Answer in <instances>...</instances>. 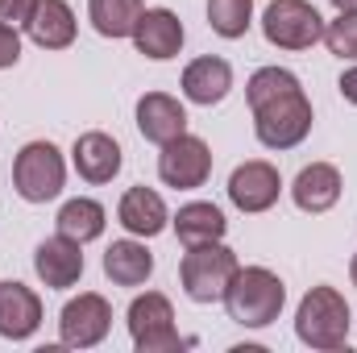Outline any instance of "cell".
Wrapping results in <instances>:
<instances>
[{"mask_svg":"<svg viewBox=\"0 0 357 353\" xmlns=\"http://www.w3.org/2000/svg\"><path fill=\"white\" fill-rule=\"evenodd\" d=\"M29 38L42 50H67L75 42V13L67 0H38L33 21H29Z\"/></svg>","mask_w":357,"mask_h":353,"instance_id":"obj_19","label":"cell"},{"mask_svg":"<svg viewBox=\"0 0 357 353\" xmlns=\"http://www.w3.org/2000/svg\"><path fill=\"white\" fill-rule=\"evenodd\" d=\"M337 88H341V96H345L349 104H357V67H349V71L341 75V84H337Z\"/></svg>","mask_w":357,"mask_h":353,"instance_id":"obj_28","label":"cell"},{"mask_svg":"<svg viewBox=\"0 0 357 353\" xmlns=\"http://www.w3.org/2000/svg\"><path fill=\"white\" fill-rule=\"evenodd\" d=\"M229 88H233V67L216 54H204V59L187 63V71H183V96L199 108L220 104L229 96Z\"/></svg>","mask_w":357,"mask_h":353,"instance_id":"obj_17","label":"cell"},{"mask_svg":"<svg viewBox=\"0 0 357 353\" xmlns=\"http://www.w3.org/2000/svg\"><path fill=\"white\" fill-rule=\"evenodd\" d=\"M129 337L142 353H171L187 345L175 329V308L162 291H146L129 303Z\"/></svg>","mask_w":357,"mask_h":353,"instance_id":"obj_7","label":"cell"},{"mask_svg":"<svg viewBox=\"0 0 357 353\" xmlns=\"http://www.w3.org/2000/svg\"><path fill=\"white\" fill-rule=\"evenodd\" d=\"M291 200H295L299 212H312V216L328 212V208L341 200V171H337L333 163H312V167H303V171L295 175V183H291Z\"/></svg>","mask_w":357,"mask_h":353,"instance_id":"obj_16","label":"cell"},{"mask_svg":"<svg viewBox=\"0 0 357 353\" xmlns=\"http://www.w3.org/2000/svg\"><path fill=\"white\" fill-rule=\"evenodd\" d=\"M142 0H88V17L100 38H133V25L142 17Z\"/></svg>","mask_w":357,"mask_h":353,"instance_id":"obj_23","label":"cell"},{"mask_svg":"<svg viewBox=\"0 0 357 353\" xmlns=\"http://www.w3.org/2000/svg\"><path fill=\"white\" fill-rule=\"evenodd\" d=\"M33 270H38V278L46 287L67 291V287H75L84 278V246L63 237V233H54V237H46L33 250Z\"/></svg>","mask_w":357,"mask_h":353,"instance_id":"obj_11","label":"cell"},{"mask_svg":"<svg viewBox=\"0 0 357 353\" xmlns=\"http://www.w3.org/2000/svg\"><path fill=\"white\" fill-rule=\"evenodd\" d=\"M38 324H42V299L17 278L0 283V337L29 341L38 333Z\"/></svg>","mask_w":357,"mask_h":353,"instance_id":"obj_13","label":"cell"},{"mask_svg":"<svg viewBox=\"0 0 357 353\" xmlns=\"http://www.w3.org/2000/svg\"><path fill=\"white\" fill-rule=\"evenodd\" d=\"M278 195H282V179L278 171L262 163V158H254V163H241L233 179H229V200H233V208H241V212H266L278 204Z\"/></svg>","mask_w":357,"mask_h":353,"instance_id":"obj_10","label":"cell"},{"mask_svg":"<svg viewBox=\"0 0 357 353\" xmlns=\"http://www.w3.org/2000/svg\"><path fill=\"white\" fill-rule=\"evenodd\" d=\"M262 33L278 50H312L324 38V17L307 0H270L262 17Z\"/></svg>","mask_w":357,"mask_h":353,"instance_id":"obj_6","label":"cell"},{"mask_svg":"<svg viewBox=\"0 0 357 353\" xmlns=\"http://www.w3.org/2000/svg\"><path fill=\"white\" fill-rule=\"evenodd\" d=\"M245 100L254 112V133L266 150H295L312 133V100L287 67H262L250 75Z\"/></svg>","mask_w":357,"mask_h":353,"instance_id":"obj_1","label":"cell"},{"mask_svg":"<svg viewBox=\"0 0 357 353\" xmlns=\"http://www.w3.org/2000/svg\"><path fill=\"white\" fill-rule=\"evenodd\" d=\"M225 229H229L225 212H220L216 204H204V200L183 204V208H178V216H175V233H178V241H183V250L204 246V241H220V237H225Z\"/></svg>","mask_w":357,"mask_h":353,"instance_id":"obj_21","label":"cell"},{"mask_svg":"<svg viewBox=\"0 0 357 353\" xmlns=\"http://www.w3.org/2000/svg\"><path fill=\"white\" fill-rule=\"evenodd\" d=\"M212 175V150L204 137H191V133H178L175 142L162 146L158 154V179L167 187H178V191H195L204 187Z\"/></svg>","mask_w":357,"mask_h":353,"instance_id":"obj_9","label":"cell"},{"mask_svg":"<svg viewBox=\"0 0 357 353\" xmlns=\"http://www.w3.org/2000/svg\"><path fill=\"white\" fill-rule=\"evenodd\" d=\"M133 46H137V54H146L154 63L175 59L183 50V21L171 8H142V17L133 25Z\"/></svg>","mask_w":357,"mask_h":353,"instance_id":"obj_12","label":"cell"},{"mask_svg":"<svg viewBox=\"0 0 357 353\" xmlns=\"http://www.w3.org/2000/svg\"><path fill=\"white\" fill-rule=\"evenodd\" d=\"M137 129H142L146 142L167 146V142H175L178 133H187V108L178 104L175 96H167V91H146L137 100Z\"/></svg>","mask_w":357,"mask_h":353,"instance_id":"obj_14","label":"cell"},{"mask_svg":"<svg viewBox=\"0 0 357 353\" xmlns=\"http://www.w3.org/2000/svg\"><path fill=\"white\" fill-rule=\"evenodd\" d=\"M324 46H328L337 59H354L357 63V8L354 13H341L337 21L324 25Z\"/></svg>","mask_w":357,"mask_h":353,"instance_id":"obj_25","label":"cell"},{"mask_svg":"<svg viewBox=\"0 0 357 353\" xmlns=\"http://www.w3.org/2000/svg\"><path fill=\"white\" fill-rule=\"evenodd\" d=\"M108 329H112V308H108V299L96 295V291H84V295L67 299L63 312H59V337H63V345H71V350H91V345H100V341L108 337Z\"/></svg>","mask_w":357,"mask_h":353,"instance_id":"obj_8","label":"cell"},{"mask_svg":"<svg viewBox=\"0 0 357 353\" xmlns=\"http://www.w3.org/2000/svg\"><path fill=\"white\" fill-rule=\"evenodd\" d=\"M116 220L133 233V237H158L167 229V204L154 187H129L116 204Z\"/></svg>","mask_w":357,"mask_h":353,"instance_id":"obj_18","label":"cell"},{"mask_svg":"<svg viewBox=\"0 0 357 353\" xmlns=\"http://www.w3.org/2000/svg\"><path fill=\"white\" fill-rule=\"evenodd\" d=\"M104 274H108L116 287H142V283H150V274H154V254H150L142 241H133V237L112 241L108 254H104Z\"/></svg>","mask_w":357,"mask_h":353,"instance_id":"obj_20","label":"cell"},{"mask_svg":"<svg viewBox=\"0 0 357 353\" xmlns=\"http://www.w3.org/2000/svg\"><path fill=\"white\" fill-rule=\"evenodd\" d=\"M33 8H38V0H0V21L13 29H29Z\"/></svg>","mask_w":357,"mask_h":353,"instance_id":"obj_26","label":"cell"},{"mask_svg":"<svg viewBox=\"0 0 357 353\" xmlns=\"http://www.w3.org/2000/svg\"><path fill=\"white\" fill-rule=\"evenodd\" d=\"M17 59H21V33L0 21V71L17 67Z\"/></svg>","mask_w":357,"mask_h":353,"instance_id":"obj_27","label":"cell"},{"mask_svg":"<svg viewBox=\"0 0 357 353\" xmlns=\"http://www.w3.org/2000/svg\"><path fill=\"white\" fill-rule=\"evenodd\" d=\"M349 278H354V287H357V254H354V262H349Z\"/></svg>","mask_w":357,"mask_h":353,"instance_id":"obj_30","label":"cell"},{"mask_svg":"<svg viewBox=\"0 0 357 353\" xmlns=\"http://www.w3.org/2000/svg\"><path fill=\"white\" fill-rule=\"evenodd\" d=\"M71 163H75L79 179H88V183H96V187H100V183H112V179L121 175V146H116V137L91 129V133H84V137H75Z\"/></svg>","mask_w":357,"mask_h":353,"instance_id":"obj_15","label":"cell"},{"mask_svg":"<svg viewBox=\"0 0 357 353\" xmlns=\"http://www.w3.org/2000/svg\"><path fill=\"white\" fill-rule=\"evenodd\" d=\"M54 225H59V233H63V237H71V241L88 246V241H96V237L104 233V225H108V212H104V204H100V200L75 195V200H67V204L59 208Z\"/></svg>","mask_w":357,"mask_h":353,"instance_id":"obj_22","label":"cell"},{"mask_svg":"<svg viewBox=\"0 0 357 353\" xmlns=\"http://www.w3.org/2000/svg\"><path fill=\"white\" fill-rule=\"evenodd\" d=\"M295 337L307 350H341L349 341V303L337 287H312L295 312Z\"/></svg>","mask_w":357,"mask_h":353,"instance_id":"obj_3","label":"cell"},{"mask_svg":"<svg viewBox=\"0 0 357 353\" xmlns=\"http://www.w3.org/2000/svg\"><path fill=\"white\" fill-rule=\"evenodd\" d=\"M282 303H287V287L266 266H237V274H233V283L225 291L229 320H237L241 329H266V324H274Z\"/></svg>","mask_w":357,"mask_h":353,"instance_id":"obj_2","label":"cell"},{"mask_svg":"<svg viewBox=\"0 0 357 353\" xmlns=\"http://www.w3.org/2000/svg\"><path fill=\"white\" fill-rule=\"evenodd\" d=\"M67 183V163L54 142H29L13 158V187L25 204H46L63 191Z\"/></svg>","mask_w":357,"mask_h":353,"instance_id":"obj_5","label":"cell"},{"mask_svg":"<svg viewBox=\"0 0 357 353\" xmlns=\"http://www.w3.org/2000/svg\"><path fill=\"white\" fill-rule=\"evenodd\" d=\"M250 21H254V0H208V25H212V33L237 42V38H245Z\"/></svg>","mask_w":357,"mask_h":353,"instance_id":"obj_24","label":"cell"},{"mask_svg":"<svg viewBox=\"0 0 357 353\" xmlns=\"http://www.w3.org/2000/svg\"><path fill=\"white\" fill-rule=\"evenodd\" d=\"M237 254L220 241H204V246H191L178 262V278H183V291L187 299L195 303H216L225 299L233 274H237Z\"/></svg>","mask_w":357,"mask_h":353,"instance_id":"obj_4","label":"cell"},{"mask_svg":"<svg viewBox=\"0 0 357 353\" xmlns=\"http://www.w3.org/2000/svg\"><path fill=\"white\" fill-rule=\"evenodd\" d=\"M328 4H337V13H354L357 0H328Z\"/></svg>","mask_w":357,"mask_h":353,"instance_id":"obj_29","label":"cell"}]
</instances>
